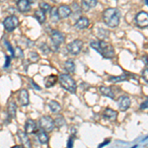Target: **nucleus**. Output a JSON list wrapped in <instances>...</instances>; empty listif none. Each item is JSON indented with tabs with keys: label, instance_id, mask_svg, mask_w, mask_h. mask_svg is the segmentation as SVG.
Here are the masks:
<instances>
[{
	"label": "nucleus",
	"instance_id": "obj_1",
	"mask_svg": "<svg viewBox=\"0 0 148 148\" xmlns=\"http://www.w3.org/2000/svg\"><path fill=\"white\" fill-rule=\"evenodd\" d=\"M121 14L118 8H108L103 13V20L108 27H118L121 21Z\"/></svg>",
	"mask_w": 148,
	"mask_h": 148
},
{
	"label": "nucleus",
	"instance_id": "obj_2",
	"mask_svg": "<svg viewBox=\"0 0 148 148\" xmlns=\"http://www.w3.org/2000/svg\"><path fill=\"white\" fill-rule=\"evenodd\" d=\"M58 81L63 89L67 90L71 94H75L76 93V90H77L76 82L71 76L68 75V74H65V73L60 74V75L58 76Z\"/></svg>",
	"mask_w": 148,
	"mask_h": 148
},
{
	"label": "nucleus",
	"instance_id": "obj_3",
	"mask_svg": "<svg viewBox=\"0 0 148 148\" xmlns=\"http://www.w3.org/2000/svg\"><path fill=\"white\" fill-rule=\"evenodd\" d=\"M99 44V53L102 54L105 58H113L114 56V49L112 45L106 42L105 40H100Z\"/></svg>",
	"mask_w": 148,
	"mask_h": 148
},
{
	"label": "nucleus",
	"instance_id": "obj_4",
	"mask_svg": "<svg viewBox=\"0 0 148 148\" xmlns=\"http://www.w3.org/2000/svg\"><path fill=\"white\" fill-rule=\"evenodd\" d=\"M39 125L40 127V130H45L46 132H51L52 130L54 128V121L49 116H42L39 121Z\"/></svg>",
	"mask_w": 148,
	"mask_h": 148
},
{
	"label": "nucleus",
	"instance_id": "obj_5",
	"mask_svg": "<svg viewBox=\"0 0 148 148\" xmlns=\"http://www.w3.org/2000/svg\"><path fill=\"white\" fill-rule=\"evenodd\" d=\"M3 26L7 32H13L19 26V19L16 16H8L3 21Z\"/></svg>",
	"mask_w": 148,
	"mask_h": 148
},
{
	"label": "nucleus",
	"instance_id": "obj_6",
	"mask_svg": "<svg viewBox=\"0 0 148 148\" xmlns=\"http://www.w3.org/2000/svg\"><path fill=\"white\" fill-rule=\"evenodd\" d=\"M83 47V42L80 40H74L73 42H69L66 47L68 52L72 56H78V54L81 52V49H82Z\"/></svg>",
	"mask_w": 148,
	"mask_h": 148
},
{
	"label": "nucleus",
	"instance_id": "obj_7",
	"mask_svg": "<svg viewBox=\"0 0 148 148\" xmlns=\"http://www.w3.org/2000/svg\"><path fill=\"white\" fill-rule=\"evenodd\" d=\"M135 24L137 27L139 28H147L148 26V15L147 12L141 11L139 13H137V15L135 16Z\"/></svg>",
	"mask_w": 148,
	"mask_h": 148
},
{
	"label": "nucleus",
	"instance_id": "obj_8",
	"mask_svg": "<svg viewBox=\"0 0 148 148\" xmlns=\"http://www.w3.org/2000/svg\"><path fill=\"white\" fill-rule=\"evenodd\" d=\"M51 40L52 44H53V46L56 47H58L61 44H63L65 38H64V36L61 32L56 31V30H53V31H51Z\"/></svg>",
	"mask_w": 148,
	"mask_h": 148
},
{
	"label": "nucleus",
	"instance_id": "obj_9",
	"mask_svg": "<svg viewBox=\"0 0 148 148\" xmlns=\"http://www.w3.org/2000/svg\"><path fill=\"white\" fill-rule=\"evenodd\" d=\"M118 106L121 112H125L130 107V98L127 96H121L118 100Z\"/></svg>",
	"mask_w": 148,
	"mask_h": 148
},
{
	"label": "nucleus",
	"instance_id": "obj_10",
	"mask_svg": "<svg viewBox=\"0 0 148 148\" xmlns=\"http://www.w3.org/2000/svg\"><path fill=\"white\" fill-rule=\"evenodd\" d=\"M71 13H72V10L67 5H61L57 8V14H58L59 19L68 18L69 16H71Z\"/></svg>",
	"mask_w": 148,
	"mask_h": 148
},
{
	"label": "nucleus",
	"instance_id": "obj_11",
	"mask_svg": "<svg viewBox=\"0 0 148 148\" xmlns=\"http://www.w3.org/2000/svg\"><path fill=\"white\" fill-rule=\"evenodd\" d=\"M36 130H37V123H36V121L34 120H32V119H28L25 123V132L27 134H31V133H34Z\"/></svg>",
	"mask_w": 148,
	"mask_h": 148
},
{
	"label": "nucleus",
	"instance_id": "obj_12",
	"mask_svg": "<svg viewBox=\"0 0 148 148\" xmlns=\"http://www.w3.org/2000/svg\"><path fill=\"white\" fill-rule=\"evenodd\" d=\"M17 7L21 13H26L31 10V3L29 0H19L17 2Z\"/></svg>",
	"mask_w": 148,
	"mask_h": 148
},
{
	"label": "nucleus",
	"instance_id": "obj_13",
	"mask_svg": "<svg viewBox=\"0 0 148 148\" xmlns=\"http://www.w3.org/2000/svg\"><path fill=\"white\" fill-rule=\"evenodd\" d=\"M18 137L20 138L21 140V143L24 147H31L32 144H31V141H30V138L28 137L27 133L23 130H18Z\"/></svg>",
	"mask_w": 148,
	"mask_h": 148
},
{
	"label": "nucleus",
	"instance_id": "obj_14",
	"mask_svg": "<svg viewBox=\"0 0 148 148\" xmlns=\"http://www.w3.org/2000/svg\"><path fill=\"white\" fill-rule=\"evenodd\" d=\"M89 24L90 21L87 17H79L75 23V28L78 29V30H83V29L87 28Z\"/></svg>",
	"mask_w": 148,
	"mask_h": 148
},
{
	"label": "nucleus",
	"instance_id": "obj_15",
	"mask_svg": "<svg viewBox=\"0 0 148 148\" xmlns=\"http://www.w3.org/2000/svg\"><path fill=\"white\" fill-rule=\"evenodd\" d=\"M19 102L22 106H28L30 100H29V93L26 89H22L19 92Z\"/></svg>",
	"mask_w": 148,
	"mask_h": 148
},
{
	"label": "nucleus",
	"instance_id": "obj_16",
	"mask_svg": "<svg viewBox=\"0 0 148 148\" xmlns=\"http://www.w3.org/2000/svg\"><path fill=\"white\" fill-rule=\"evenodd\" d=\"M103 116H104V118L108 119L110 121H116V118H118V112L111 108H107V109H105L104 113H103Z\"/></svg>",
	"mask_w": 148,
	"mask_h": 148
},
{
	"label": "nucleus",
	"instance_id": "obj_17",
	"mask_svg": "<svg viewBox=\"0 0 148 148\" xmlns=\"http://www.w3.org/2000/svg\"><path fill=\"white\" fill-rule=\"evenodd\" d=\"M98 4V0H83L82 1V9L84 11H89L91 8L96 7Z\"/></svg>",
	"mask_w": 148,
	"mask_h": 148
},
{
	"label": "nucleus",
	"instance_id": "obj_18",
	"mask_svg": "<svg viewBox=\"0 0 148 148\" xmlns=\"http://www.w3.org/2000/svg\"><path fill=\"white\" fill-rule=\"evenodd\" d=\"M57 80H58V77L56 75H49L47 76V77L45 78V86H46L47 88H51L53 87L54 85L56 84Z\"/></svg>",
	"mask_w": 148,
	"mask_h": 148
},
{
	"label": "nucleus",
	"instance_id": "obj_19",
	"mask_svg": "<svg viewBox=\"0 0 148 148\" xmlns=\"http://www.w3.org/2000/svg\"><path fill=\"white\" fill-rule=\"evenodd\" d=\"M100 92H101V94L105 97H109V98H111V99H114V93L113 92L112 88H110V87L101 86V87H100Z\"/></svg>",
	"mask_w": 148,
	"mask_h": 148
},
{
	"label": "nucleus",
	"instance_id": "obj_20",
	"mask_svg": "<svg viewBox=\"0 0 148 148\" xmlns=\"http://www.w3.org/2000/svg\"><path fill=\"white\" fill-rule=\"evenodd\" d=\"M49 109H51V111L52 112L53 114H58L61 112V106L59 103H57L56 101H53V100H51V101L49 102Z\"/></svg>",
	"mask_w": 148,
	"mask_h": 148
},
{
	"label": "nucleus",
	"instance_id": "obj_21",
	"mask_svg": "<svg viewBox=\"0 0 148 148\" xmlns=\"http://www.w3.org/2000/svg\"><path fill=\"white\" fill-rule=\"evenodd\" d=\"M37 137H38V139H39V142L40 143V144H47V143L49 142V136H47V133L42 130L38 131Z\"/></svg>",
	"mask_w": 148,
	"mask_h": 148
},
{
	"label": "nucleus",
	"instance_id": "obj_22",
	"mask_svg": "<svg viewBox=\"0 0 148 148\" xmlns=\"http://www.w3.org/2000/svg\"><path fill=\"white\" fill-rule=\"evenodd\" d=\"M8 116L9 118L15 119L16 118V112H17V105H16L15 102H10L8 105Z\"/></svg>",
	"mask_w": 148,
	"mask_h": 148
},
{
	"label": "nucleus",
	"instance_id": "obj_23",
	"mask_svg": "<svg viewBox=\"0 0 148 148\" xmlns=\"http://www.w3.org/2000/svg\"><path fill=\"white\" fill-rule=\"evenodd\" d=\"M34 16L40 24H44L45 21H46V13L40 10V9H38V10L35 11Z\"/></svg>",
	"mask_w": 148,
	"mask_h": 148
},
{
	"label": "nucleus",
	"instance_id": "obj_24",
	"mask_svg": "<svg viewBox=\"0 0 148 148\" xmlns=\"http://www.w3.org/2000/svg\"><path fill=\"white\" fill-rule=\"evenodd\" d=\"M54 121V125H56L57 127H62L63 125H65L66 121H65V119L63 118V116H61V114H57L56 116V119L53 120Z\"/></svg>",
	"mask_w": 148,
	"mask_h": 148
},
{
	"label": "nucleus",
	"instance_id": "obj_25",
	"mask_svg": "<svg viewBox=\"0 0 148 148\" xmlns=\"http://www.w3.org/2000/svg\"><path fill=\"white\" fill-rule=\"evenodd\" d=\"M64 67H65L66 71L69 73H74L75 72V63L72 59H68L65 63H64Z\"/></svg>",
	"mask_w": 148,
	"mask_h": 148
},
{
	"label": "nucleus",
	"instance_id": "obj_26",
	"mask_svg": "<svg viewBox=\"0 0 148 148\" xmlns=\"http://www.w3.org/2000/svg\"><path fill=\"white\" fill-rule=\"evenodd\" d=\"M127 80V76L126 75H120V76H111L109 77V81L111 82H120V81Z\"/></svg>",
	"mask_w": 148,
	"mask_h": 148
},
{
	"label": "nucleus",
	"instance_id": "obj_27",
	"mask_svg": "<svg viewBox=\"0 0 148 148\" xmlns=\"http://www.w3.org/2000/svg\"><path fill=\"white\" fill-rule=\"evenodd\" d=\"M40 9L42 11H44L45 13H49L51 10V7L49 5V3H47V2H40Z\"/></svg>",
	"mask_w": 148,
	"mask_h": 148
},
{
	"label": "nucleus",
	"instance_id": "obj_28",
	"mask_svg": "<svg viewBox=\"0 0 148 148\" xmlns=\"http://www.w3.org/2000/svg\"><path fill=\"white\" fill-rule=\"evenodd\" d=\"M49 13H51V17L52 19V21L56 22V21L59 20L58 14H57V7H53V8H51V10Z\"/></svg>",
	"mask_w": 148,
	"mask_h": 148
},
{
	"label": "nucleus",
	"instance_id": "obj_29",
	"mask_svg": "<svg viewBox=\"0 0 148 148\" xmlns=\"http://www.w3.org/2000/svg\"><path fill=\"white\" fill-rule=\"evenodd\" d=\"M40 49L42 51V52L44 54H49V52L51 51V47H49L46 44V42H44V44H42L40 46Z\"/></svg>",
	"mask_w": 148,
	"mask_h": 148
},
{
	"label": "nucleus",
	"instance_id": "obj_30",
	"mask_svg": "<svg viewBox=\"0 0 148 148\" xmlns=\"http://www.w3.org/2000/svg\"><path fill=\"white\" fill-rule=\"evenodd\" d=\"M13 56L17 57V58H23L24 52H23L22 49H21L20 47H17L15 49H14V54H13Z\"/></svg>",
	"mask_w": 148,
	"mask_h": 148
},
{
	"label": "nucleus",
	"instance_id": "obj_31",
	"mask_svg": "<svg viewBox=\"0 0 148 148\" xmlns=\"http://www.w3.org/2000/svg\"><path fill=\"white\" fill-rule=\"evenodd\" d=\"M98 35H99V37L101 38V39H106V38H108V36H109V31L104 30L103 28H99Z\"/></svg>",
	"mask_w": 148,
	"mask_h": 148
},
{
	"label": "nucleus",
	"instance_id": "obj_32",
	"mask_svg": "<svg viewBox=\"0 0 148 148\" xmlns=\"http://www.w3.org/2000/svg\"><path fill=\"white\" fill-rule=\"evenodd\" d=\"M29 57H30V60L34 61V62H37L40 58V56L38 54V52L36 51H31L30 54H29Z\"/></svg>",
	"mask_w": 148,
	"mask_h": 148
},
{
	"label": "nucleus",
	"instance_id": "obj_33",
	"mask_svg": "<svg viewBox=\"0 0 148 148\" xmlns=\"http://www.w3.org/2000/svg\"><path fill=\"white\" fill-rule=\"evenodd\" d=\"M73 144H74V135H73V136L69 137L68 142H67V147H69V148L73 147Z\"/></svg>",
	"mask_w": 148,
	"mask_h": 148
},
{
	"label": "nucleus",
	"instance_id": "obj_34",
	"mask_svg": "<svg viewBox=\"0 0 148 148\" xmlns=\"http://www.w3.org/2000/svg\"><path fill=\"white\" fill-rule=\"evenodd\" d=\"M90 46L99 52V44H98V42H91V45H90Z\"/></svg>",
	"mask_w": 148,
	"mask_h": 148
},
{
	"label": "nucleus",
	"instance_id": "obj_35",
	"mask_svg": "<svg viewBox=\"0 0 148 148\" xmlns=\"http://www.w3.org/2000/svg\"><path fill=\"white\" fill-rule=\"evenodd\" d=\"M142 76H143V78L145 79V82H148V69L147 67L144 69V71H143V73H142Z\"/></svg>",
	"mask_w": 148,
	"mask_h": 148
},
{
	"label": "nucleus",
	"instance_id": "obj_36",
	"mask_svg": "<svg viewBox=\"0 0 148 148\" xmlns=\"http://www.w3.org/2000/svg\"><path fill=\"white\" fill-rule=\"evenodd\" d=\"M5 46L7 47V49H8V51H10V52H11L12 56H13V54H14V49H12V47L10 46V44H9V42H7V40H5Z\"/></svg>",
	"mask_w": 148,
	"mask_h": 148
},
{
	"label": "nucleus",
	"instance_id": "obj_37",
	"mask_svg": "<svg viewBox=\"0 0 148 148\" xmlns=\"http://www.w3.org/2000/svg\"><path fill=\"white\" fill-rule=\"evenodd\" d=\"M11 63V57L10 56H6V62H5V65H4V67L7 68L9 65H10Z\"/></svg>",
	"mask_w": 148,
	"mask_h": 148
},
{
	"label": "nucleus",
	"instance_id": "obj_38",
	"mask_svg": "<svg viewBox=\"0 0 148 148\" xmlns=\"http://www.w3.org/2000/svg\"><path fill=\"white\" fill-rule=\"evenodd\" d=\"M30 82H31V85H32V87H33V88H35V89H37V90H40V86L36 84V83H35L32 79L30 80Z\"/></svg>",
	"mask_w": 148,
	"mask_h": 148
},
{
	"label": "nucleus",
	"instance_id": "obj_39",
	"mask_svg": "<svg viewBox=\"0 0 148 148\" xmlns=\"http://www.w3.org/2000/svg\"><path fill=\"white\" fill-rule=\"evenodd\" d=\"M147 105H148V101H147V100H145V101L141 104V106H140V109H141V110H146L147 109Z\"/></svg>",
	"mask_w": 148,
	"mask_h": 148
},
{
	"label": "nucleus",
	"instance_id": "obj_40",
	"mask_svg": "<svg viewBox=\"0 0 148 148\" xmlns=\"http://www.w3.org/2000/svg\"><path fill=\"white\" fill-rule=\"evenodd\" d=\"M109 143H110V139L106 140V141H104V142H103V143H101V144L99 145V147H103V146H105V145L109 144Z\"/></svg>",
	"mask_w": 148,
	"mask_h": 148
},
{
	"label": "nucleus",
	"instance_id": "obj_41",
	"mask_svg": "<svg viewBox=\"0 0 148 148\" xmlns=\"http://www.w3.org/2000/svg\"><path fill=\"white\" fill-rule=\"evenodd\" d=\"M23 147V145H15L13 148H22Z\"/></svg>",
	"mask_w": 148,
	"mask_h": 148
},
{
	"label": "nucleus",
	"instance_id": "obj_42",
	"mask_svg": "<svg viewBox=\"0 0 148 148\" xmlns=\"http://www.w3.org/2000/svg\"><path fill=\"white\" fill-rule=\"evenodd\" d=\"M144 3H145V5H148V0H144Z\"/></svg>",
	"mask_w": 148,
	"mask_h": 148
},
{
	"label": "nucleus",
	"instance_id": "obj_43",
	"mask_svg": "<svg viewBox=\"0 0 148 148\" xmlns=\"http://www.w3.org/2000/svg\"><path fill=\"white\" fill-rule=\"evenodd\" d=\"M14 1H15V2H18V1H19V0H14Z\"/></svg>",
	"mask_w": 148,
	"mask_h": 148
},
{
	"label": "nucleus",
	"instance_id": "obj_44",
	"mask_svg": "<svg viewBox=\"0 0 148 148\" xmlns=\"http://www.w3.org/2000/svg\"><path fill=\"white\" fill-rule=\"evenodd\" d=\"M52 1H53V2H56V1H57V0H52Z\"/></svg>",
	"mask_w": 148,
	"mask_h": 148
},
{
	"label": "nucleus",
	"instance_id": "obj_45",
	"mask_svg": "<svg viewBox=\"0 0 148 148\" xmlns=\"http://www.w3.org/2000/svg\"><path fill=\"white\" fill-rule=\"evenodd\" d=\"M4 1V0H0V2H3Z\"/></svg>",
	"mask_w": 148,
	"mask_h": 148
}]
</instances>
